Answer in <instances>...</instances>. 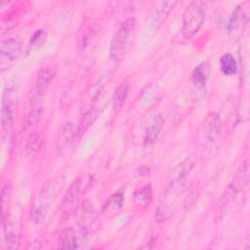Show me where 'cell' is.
<instances>
[{
	"mask_svg": "<svg viewBox=\"0 0 250 250\" xmlns=\"http://www.w3.org/2000/svg\"><path fill=\"white\" fill-rule=\"evenodd\" d=\"M80 186H81V179L76 178L72 182V184L69 186V188H67V190L64 193V196L62 200V206L64 210H68L73 205V203L79 193Z\"/></svg>",
	"mask_w": 250,
	"mask_h": 250,
	"instance_id": "18",
	"label": "cell"
},
{
	"mask_svg": "<svg viewBox=\"0 0 250 250\" xmlns=\"http://www.w3.org/2000/svg\"><path fill=\"white\" fill-rule=\"evenodd\" d=\"M39 136L37 134H33L32 136H30L27 144H26V149L29 150L30 152L36 151L39 148Z\"/></svg>",
	"mask_w": 250,
	"mask_h": 250,
	"instance_id": "23",
	"label": "cell"
},
{
	"mask_svg": "<svg viewBox=\"0 0 250 250\" xmlns=\"http://www.w3.org/2000/svg\"><path fill=\"white\" fill-rule=\"evenodd\" d=\"M206 10V2L193 1L190 2L183 14L182 34L185 38L192 37L200 28L204 21Z\"/></svg>",
	"mask_w": 250,
	"mask_h": 250,
	"instance_id": "2",
	"label": "cell"
},
{
	"mask_svg": "<svg viewBox=\"0 0 250 250\" xmlns=\"http://www.w3.org/2000/svg\"><path fill=\"white\" fill-rule=\"evenodd\" d=\"M86 241V231L83 229L76 230L74 229H64L59 239L60 247L64 249H77Z\"/></svg>",
	"mask_w": 250,
	"mask_h": 250,
	"instance_id": "8",
	"label": "cell"
},
{
	"mask_svg": "<svg viewBox=\"0 0 250 250\" xmlns=\"http://www.w3.org/2000/svg\"><path fill=\"white\" fill-rule=\"evenodd\" d=\"M53 196L52 186L50 184L43 186L34 199L30 209V219L34 224L40 225L45 221L53 200Z\"/></svg>",
	"mask_w": 250,
	"mask_h": 250,
	"instance_id": "4",
	"label": "cell"
},
{
	"mask_svg": "<svg viewBox=\"0 0 250 250\" xmlns=\"http://www.w3.org/2000/svg\"><path fill=\"white\" fill-rule=\"evenodd\" d=\"M135 34V20H126L114 34L110 44V57L114 62H121L129 52Z\"/></svg>",
	"mask_w": 250,
	"mask_h": 250,
	"instance_id": "1",
	"label": "cell"
},
{
	"mask_svg": "<svg viewBox=\"0 0 250 250\" xmlns=\"http://www.w3.org/2000/svg\"><path fill=\"white\" fill-rule=\"evenodd\" d=\"M73 135H74V132H73L72 124L71 123L65 124L58 142V148L60 151H62L65 148V146L71 142Z\"/></svg>",
	"mask_w": 250,
	"mask_h": 250,
	"instance_id": "21",
	"label": "cell"
},
{
	"mask_svg": "<svg viewBox=\"0 0 250 250\" xmlns=\"http://www.w3.org/2000/svg\"><path fill=\"white\" fill-rule=\"evenodd\" d=\"M249 179V160L246 159L243 164L240 166L236 174L234 175L231 183L229 184V188H227L226 192L224 193L223 197L221 198L218 214H221L224 212L228 205L233 201V199L236 198V196L243 190V188L246 187Z\"/></svg>",
	"mask_w": 250,
	"mask_h": 250,
	"instance_id": "3",
	"label": "cell"
},
{
	"mask_svg": "<svg viewBox=\"0 0 250 250\" xmlns=\"http://www.w3.org/2000/svg\"><path fill=\"white\" fill-rule=\"evenodd\" d=\"M129 81L128 79L123 80L114 90L113 98H112V107L114 111H118L124 104L128 92H129Z\"/></svg>",
	"mask_w": 250,
	"mask_h": 250,
	"instance_id": "16",
	"label": "cell"
},
{
	"mask_svg": "<svg viewBox=\"0 0 250 250\" xmlns=\"http://www.w3.org/2000/svg\"><path fill=\"white\" fill-rule=\"evenodd\" d=\"M249 2L245 1L240 3L233 11L229 24L230 33L240 35L243 33L248 20H249Z\"/></svg>",
	"mask_w": 250,
	"mask_h": 250,
	"instance_id": "6",
	"label": "cell"
},
{
	"mask_svg": "<svg viewBox=\"0 0 250 250\" xmlns=\"http://www.w3.org/2000/svg\"><path fill=\"white\" fill-rule=\"evenodd\" d=\"M211 64L208 62H203L198 64L192 71L191 78L194 83H204L211 73Z\"/></svg>",
	"mask_w": 250,
	"mask_h": 250,
	"instance_id": "19",
	"label": "cell"
},
{
	"mask_svg": "<svg viewBox=\"0 0 250 250\" xmlns=\"http://www.w3.org/2000/svg\"><path fill=\"white\" fill-rule=\"evenodd\" d=\"M5 239L8 248L17 249L20 245V235L16 230L5 228Z\"/></svg>",
	"mask_w": 250,
	"mask_h": 250,
	"instance_id": "22",
	"label": "cell"
},
{
	"mask_svg": "<svg viewBox=\"0 0 250 250\" xmlns=\"http://www.w3.org/2000/svg\"><path fill=\"white\" fill-rule=\"evenodd\" d=\"M21 42L17 37H10L2 41L0 48V55L2 63L4 62H13L21 55Z\"/></svg>",
	"mask_w": 250,
	"mask_h": 250,
	"instance_id": "11",
	"label": "cell"
},
{
	"mask_svg": "<svg viewBox=\"0 0 250 250\" xmlns=\"http://www.w3.org/2000/svg\"><path fill=\"white\" fill-rule=\"evenodd\" d=\"M16 92L12 89L7 90L3 94L2 98V105H1V125H2V130L8 129L13 120V106H14V102L16 100L15 97Z\"/></svg>",
	"mask_w": 250,
	"mask_h": 250,
	"instance_id": "12",
	"label": "cell"
},
{
	"mask_svg": "<svg viewBox=\"0 0 250 250\" xmlns=\"http://www.w3.org/2000/svg\"><path fill=\"white\" fill-rule=\"evenodd\" d=\"M163 117L159 114L157 116H155L153 118V120L151 121V123L149 124V126L147 127L146 131V135H145V139H144V143L146 146H149L152 144H154V142L156 141L162 126H163Z\"/></svg>",
	"mask_w": 250,
	"mask_h": 250,
	"instance_id": "15",
	"label": "cell"
},
{
	"mask_svg": "<svg viewBox=\"0 0 250 250\" xmlns=\"http://www.w3.org/2000/svg\"><path fill=\"white\" fill-rule=\"evenodd\" d=\"M98 116V111L95 106L87 108L85 112L83 113V116L80 120V123L77 128V133H76V139L80 140L82 136L85 134V132L89 129V127L92 125V123L95 121L96 117Z\"/></svg>",
	"mask_w": 250,
	"mask_h": 250,
	"instance_id": "17",
	"label": "cell"
},
{
	"mask_svg": "<svg viewBox=\"0 0 250 250\" xmlns=\"http://www.w3.org/2000/svg\"><path fill=\"white\" fill-rule=\"evenodd\" d=\"M26 109L25 121L27 125L36 122L40 118L42 112V95L39 94L36 89L29 94Z\"/></svg>",
	"mask_w": 250,
	"mask_h": 250,
	"instance_id": "13",
	"label": "cell"
},
{
	"mask_svg": "<svg viewBox=\"0 0 250 250\" xmlns=\"http://www.w3.org/2000/svg\"><path fill=\"white\" fill-rule=\"evenodd\" d=\"M96 219V211L89 201H84L77 207L75 220L81 229L87 231L93 226Z\"/></svg>",
	"mask_w": 250,
	"mask_h": 250,
	"instance_id": "10",
	"label": "cell"
},
{
	"mask_svg": "<svg viewBox=\"0 0 250 250\" xmlns=\"http://www.w3.org/2000/svg\"><path fill=\"white\" fill-rule=\"evenodd\" d=\"M221 70L225 75H233L237 70V63L234 57L229 54H224L220 59Z\"/></svg>",
	"mask_w": 250,
	"mask_h": 250,
	"instance_id": "20",
	"label": "cell"
},
{
	"mask_svg": "<svg viewBox=\"0 0 250 250\" xmlns=\"http://www.w3.org/2000/svg\"><path fill=\"white\" fill-rule=\"evenodd\" d=\"M192 166L193 162L189 158H186L170 171L167 177V182L168 188L171 191L178 189L183 185L186 178L188 176Z\"/></svg>",
	"mask_w": 250,
	"mask_h": 250,
	"instance_id": "7",
	"label": "cell"
},
{
	"mask_svg": "<svg viewBox=\"0 0 250 250\" xmlns=\"http://www.w3.org/2000/svg\"><path fill=\"white\" fill-rule=\"evenodd\" d=\"M56 73V69L52 66H45L39 70L36 78V91L39 94L43 95L48 90Z\"/></svg>",
	"mask_w": 250,
	"mask_h": 250,
	"instance_id": "14",
	"label": "cell"
},
{
	"mask_svg": "<svg viewBox=\"0 0 250 250\" xmlns=\"http://www.w3.org/2000/svg\"><path fill=\"white\" fill-rule=\"evenodd\" d=\"M177 4L176 1H156L153 2L149 13L150 22L153 26H160L167 19L174 6Z\"/></svg>",
	"mask_w": 250,
	"mask_h": 250,
	"instance_id": "9",
	"label": "cell"
},
{
	"mask_svg": "<svg viewBox=\"0 0 250 250\" xmlns=\"http://www.w3.org/2000/svg\"><path fill=\"white\" fill-rule=\"evenodd\" d=\"M151 196V188L150 186H146L144 188H142L140 190V195H137V197H139V199L141 201H144L145 203H146L147 201H149V198Z\"/></svg>",
	"mask_w": 250,
	"mask_h": 250,
	"instance_id": "24",
	"label": "cell"
},
{
	"mask_svg": "<svg viewBox=\"0 0 250 250\" xmlns=\"http://www.w3.org/2000/svg\"><path fill=\"white\" fill-rule=\"evenodd\" d=\"M221 132V121L220 116L216 112L209 113L203 121L200 131L198 143L202 147L210 146L216 143L220 137Z\"/></svg>",
	"mask_w": 250,
	"mask_h": 250,
	"instance_id": "5",
	"label": "cell"
}]
</instances>
